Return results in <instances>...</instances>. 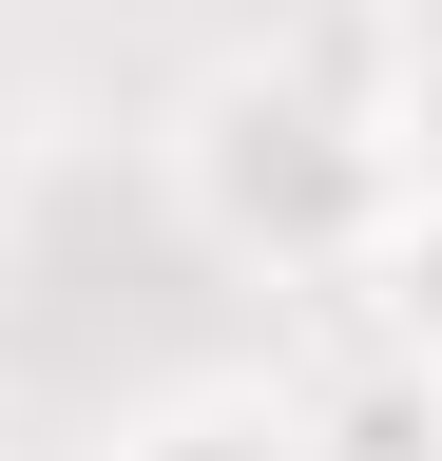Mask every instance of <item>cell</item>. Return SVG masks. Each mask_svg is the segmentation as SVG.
<instances>
[{
	"label": "cell",
	"mask_w": 442,
	"mask_h": 461,
	"mask_svg": "<svg viewBox=\"0 0 442 461\" xmlns=\"http://www.w3.org/2000/svg\"><path fill=\"white\" fill-rule=\"evenodd\" d=\"M404 193H423L404 135H384L347 77H308V58H231V77L174 96V212H193L212 269L347 288V269L384 250V212H404Z\"/></svg>",
	"instance_id": "1"
},
{
	"label": "cell",
	"mask_w": 442,
	"mask_h": 461,
	"mask_svg": "<svg viewBox=\"0 0 442 461\" xmlns=\"http://www.w3.org/2000/svg\"><path fill=\"white\" fill-rule=\"evenodd\" d=\"M96 461H347L308 423V403H269V384H174V403H135Z\"/></svg>",
	"instance_id": "2"
},
{
	"label": "cell",
	"mask_w": 442,
	"mask_h": 461,
	"mask_svg": "<svg viewBox=\"0 0 442 461\" xmlns=\"http://www.w3.org/2000/svg\"><path fill=\"white\" fill-rule=\"evenodd\" d=\"M347 288H365V327H384V366H404V384L442 403V193H404V212H384V250H365Z\"/></svg>",
	"instance_id": "3"
}]
</instances>
